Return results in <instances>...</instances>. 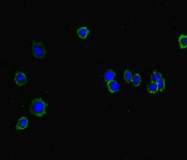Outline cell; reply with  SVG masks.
Here are the masks:
<instances>
[{"label": "cell", "mask_w": 187, "mask_h": 160, "mask_svg": "<svg viewBox=\"0 0 187 160\" xmlns=\"http://www.w3.org/2000/svg\"><path fill=\"white\" fill-rule=\"evenodd\" d=\"M123 78L125 81L128 83L132 82L133 75L129 70H126L124 72Z\"/></svg>", "instance_id": "obj_12"}, {"label": "cell", "mask_w": 187, "mask_h": 160, "mask_svg": "<svg viewBox=\"0 0 187 160\" xmlns=\"http://www.w3.org/2000/svg\"><path fill=\"white\" fill-rule=\"evenodd\" d=\"M90 33V30L86 26L81 27L77 30L78 35L82 39H85Z\"/></svg>", "instance_id": "obj_6"}, {"label": "cell", "mask_w": 187, "mask_h": 160, "mask_svg": "<svg viewBox=\"0 0 187 160\" xmlns=\"http://www.w3.org/2000/svg\"><path fill=\"white\" fill-rule=\"evenodd\" d=\"M48 104L41 98H35L30 104V112L31 115L42 117L46 114V107Z\"/></svg>", "instance_id": "obj_1"}, {"label": "cell", "mask_w": 187, "mask_h": 160, "mask_svg": "<svg viewBox=\"0 0 187 160\" xmlns=\"http://www.w3.org/2000/svg\"><path fill=\"white\" fill-rule=\"evenodd\" d=\"M31 50L34 56L36 58L41 59L44 58L46 54V51L43 41H32Z\"/></svg>", "instance_id": "obj_2"}, {"label": "cell", "mask_w": 187, "mask_h": 160, "mask_svg": "<svg viewBox=\"0 0 187 160\" xmlns=\"http://www.w3.org/2000/svg\"><path fill=\"white\" fill-rule=\"evenodd\" d=\"M107 88L111 93H117L119 91L120 85L117 81L112 80L107 83Z\"/></svg>", "instance_id": "obj_5"}, {"label": "cell", "mask_w": 187, "mask_h": 160, "mask_svg": "<svg viewBox=\"0 0 187 160\" xmlns=\"http://www.w3.org/2000/svg\"><path fill=\"white\" fill-rule=\"evenodd\" d=\"M162 78V75L161 73L158 72L157 71H153L151 75V80L152 82H156Z\"/></svg>", "instance_id": "obj_13"}, {"label": "cell", "mask_w": 187, "mask_h": 160, "mask_svg": "<svg viewBox=\"0 0 187 160\" xmlns=\"http://www.w3.org/2000/svg\"><path fill=\"white\" fill-rule=\"evenodd\" d=\"M14 80L15 84L19 86H22L27 84L26 75L22 72L18 71L15 74Z\"/></svg>", "instance_id": "obj_3"}, {"label": "cell", "mask_w": 187, "mask_h": 160, "mask_svg": "<svg viewBox=\"0 0 187 160\" xmlns=\"http://www.w3.org/2000/svg\"><path fill=\"white\" fill-rule=\"evenodd\" d=\"M179 45L182 49L186 48L187 46V36L184 34H181L179 38Z\"/></svg>", "instance_id": "obj_8"}, {"label": "cell", "mask_w": 187, "mask_h": 160, "mask_svg": "<svg viewBox=\"0 0 187 160\" xmlns=\"http://www.w3.org/2000/svg\"><path fill=\"white\" fill-rule=\"evenodd\" d=\"M132 83L134 87H138L140 85L141 83V78L138 73L134 74V76H133Z\"/></svg>", "instance_id": "obj_9"}, {"label": "cell", "mask_w": 187, "mask_h": 160, "mask_svg": "<svg viewBox=\"0 0 187 160\" xmlns=\"http://www.w3.org/2000/svg\"><path fill=\"white\" fill-rule=\"evenodd\" d=\"M28 120L26 117H21L17 122L15 128L17 130H24L27 127Z\"/></svg>", "instance_id": "obj_4"}, {"label": "cell", "mask_w": 187, "mask_h": 160, "mask_svg": "<svg viewBox=\"0 0 187 160\" xmlns=\"http://www.w3.org/2000/svg\"><path fill=\"white\" fill-rule=\"evenodd\" d=\"M148 91L149 93H156L158 91L157 84L156 82H152L149 83L148 85Z\"/></svg>", "instance_id": "obj_10"}, {"label": "cell", "mask_w": 187, "mask_h": 160, "mask_svg": "<svg viewBox=\"0 0 187 160\" xmlns=\"http://www.w3.org/2000/svg\"><path fill=\"white\" fill-rule=\"evenodd\" d=\"M156 83L157 84L158 91H159L160 92H162L166 88V83H165V79L162 78L161 79L157 81Z\"/></svg>", "instance_id": "obj_11"}, {"label": "cell", "mask_w": 187, "mask_h": 160, "mask_svg": "<svg viewBox=\"0 0 187 160\" xmlns=\"http://www.w3.org/2000/svg\"><path fill=\"white\" fill-rule=\"evenodd\" d=\"M115 77H116V73L114 72V71L111 69L107 70L105 72L103 75L104 79L106 83L114 80Z\"/></svg>", "instance_id": "obj_7"}]
</instances>
